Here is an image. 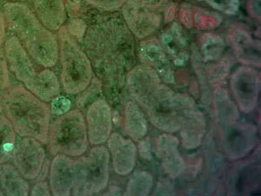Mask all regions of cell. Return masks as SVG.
I'll list each match as a JSON object with an SVG mask.
<instances>
[{"label": "cell", "instance_id": "6da1fadb", "mask_svg": "<svg viewBox=\"0 0 261 196\" xmlns=\"http://www.w3.org/2000/svg\"><path fill=\"white\" fill-rule=\"evenodd\" d=\"M84 45L107 87L120 86L132 63L134 45L133 38L122 20L112 17L95 21L87 30Z\"/></svg>", "mask_w": 261, "mask_h": 196}, {"label": "cell", "instance_id": "7a4b0ae2", "mask_svg": "<svg viewBox=\"0 0 261 196\" xmlns=\"http://www.w3.org/2000/svg\"><path fill=\"white\" fill-rule=\"evenodd\" d=\"M0 103L17 135L48 143L51 110L45 102L23 85L10 84L1 89Z\"/></svg>", "mask_w": 261, "mask_h": 196}, {"label": "cell", "instance_id": "3957f363", "mask_svg": "<svg viewBox=\"0 0 261 196\" xmlns=\"http://www.w3.org/2000/svg\"><path fill=\"white\" fill-rule=\"evenodd\" d=\"M3 12L7 25L34 61L44 68L55 66L59 57L57 38L34 12L19 2L5 3Z\"/></svg>", "mask_w": 261, "mask_h": 196}, {"label": "cell", "instance_id": "277c9868", "mask_svg": "<svg viewBox=\"0 0 261 196\" xmlns=\"http://www.w3.org/2000/svg\"><path fill=\"white\" fill-rule=\"evenodd\" d=\"M4 53L8 69L37 97L49 102L59 95L60 85L55 73L48 68L38 69L15 35L5 40Z\"/></svg>", "mask_w": 261, "mask_h": 196}, {"label": "cell", "instance_id": "5b68a950", "mask_svg": "<svg viewBox=\"0 0 261 196\" xmlns=\"http://www.w3.org/2000/svg\"><path fill=\"white\" fill-rule=\"evenodd\" d=\"M88 139L84 116L77 108L60 115L49 126L48 143L52 155H81L87 149Z\"/></svg>", "mask_w": 261, "mask_h": 196}, {"label": "cell", "instance_id": "8992f818", "mask_svg": "<svg viewBox=\"0 0 261 196\" xmlns=\"http://www.w3.org/2000/svg\"><path fill=\"white\" fill-rule=\"evenodd\" d=\"M62 70V83L66 93L75 94L83 91L92 78L90 60L79 48L65 26L58 31Z\"/></svg>", "mask_w": 261, "mask_h": 196}, {"label": "cell", "instance_id": "52a82bcc", "mask_svg": "<svg viewBox=\"0 0 261 196\" xmlns=\"http://www.w3.org/2000/svg\"><path fill=\"white\" fill-rule=\"evenodd\" d=\"M110 155L107 147L92 148L88 157L79 158L77 178L72 189L75 195H90L103 190L109 177Z\"/></svg>", "mask_w": 261, "mask_h": 196}, {"label": "cell", "instance_id": "ba28073f", "mask_svg": "<svg viewBox=\"0 0 261 196\" xmlns=\"http://www.w3.org/2000/svg\"><path fill=\"white\" fill-rule=\"evenodd\" d=\"M38 140L23 137L16 142L11 157L12 164L27 180L39 175L45 157V150Z\"/></svg>", "mask_w": 261, "mask_h": 196}, {"label": "cell", "instance_id": "9c48e42d", "mask_svg": "<svg viewBox=\"0 0 261 196\" xmlns=\"http://www.w3.org/2000/svg\"><path fill=\"white\" fill-rule=\"evenodd\" d=\"M49 166V185L52 194L55 196L70 195L77 178L78 159L59 154Z\"/></svg>", "mask_w": 261, "mask_h": 196}, {"label": "cell", "instance_id": "30bf717a", "mask_svg": "<svg viewBox=\"0 0 261 196\" xmlns=\"http://www.w3.org/2000/svg\"><path fill=\"white\" fill-rule=\"evenodd\" d=\"M128 91L140 105L149 104L155 98L159 79L156 71L146 65L130 69L125 76Z\"/></svg>", "mask_w": 261, "mask_h": 196}, {"label": "cell", "instance_id": "8fae6325", "mask_svg": "<svg viewBox=\"0 0 261 196\" xmlns=\"http://www.w3.org/2000/svg\"><path fill=\"white\" fill-rule=\"evenodd\" d=\"M86 118L89 142L98 145L106 142L112 128V111L108 102L103 99L93 102L88 108Z\"/></svg>", "mask_w": 261, "mask_h": 196}, {"label": "cell", "instance_id": "7c38bea8", "mask_svg": "<svg viewBox=\"0 0 261 196\" xmlns=\"http://www.w3.org/2000/svg\"><path fill=\"white\" fill-rule=\"evenodd\" d=\"M138 0H127L122 8V14L129 30L138 38L147 37L160 24V16L153 12L141 11Z\"/></svg>", "mask_w": 261, "mask_h": 196}, {"label": "cell", "instance_id": "4fadbf2b", "mask_svg": "<svg viewBox=\"0 0 261 196\" xmlns=\"http://www.w3.org/2000/svg\"><path fill=\"white\" fill-rule=\"evenodd\" d=\"M107 141L115 172L121 176L129 174L135 164L136 147L135 143L131 139L125 138L118 132L111 134Z\"/></svg>", "mask_w": 261, "mask_h": 196}, {"label": "cell", "instance_id": "5bb4252c", "mask_svg": "<svg viewBox=\"0 0 261 196\" xmlns=\"http://www.w3.org/2000/svg\"><path fill=\"white\" fill-rule=\"evenodd\" d=\"M139 57L144 65L156 69L164 78L172 76L170 65L160 42L155 38H147L140 44Z\"/></svg>", "mask_w": 261, "mask_h": 196}, {"label": "cell", "instance_id": "9a60e30c", "mask_svg": "<svg viewBox=\"0 0 261 196\" xmlns=\"http://www.w3.org/2000/svg\"><path fill=\"white\" fill-rule=\"evenodd\" d=\"M65 0H34V12L46 28L59 30L65 18Z\"/></svg>", "mask_w": 261, "mask_h": 196}, {"label": "cell", "instance_id": "2e32d148", "mask_svg": "<svg viewBox=\"0 0 261 196\" xmlns=\"http://www.w3.org/2000/svg\"><path fill=\"white\" fill-rule=\"evenodd\" d=\"M231 41L238 59L248 65H260V43L254 41L247 33L236 30L231 36Z\"/></svg>", "mask_w": 261, "mask_h": 196}, {"label": "cell", "instance_id": "e0dca14e", "mask_svg": "<svg viewBox=\"0 0 261 196\" xmlns=\"http://www.w3.org/2000/svg\"><path fill=\"white\" fill-rule=\"evenodd\" d=\"M0 187L6 195H28L29 191L28 180L7 162L0 164Z\"/></svg>", "mask_w": 261, "mask_h": 196}, {"label": "cell", "instance_id": "ac0fdd59", "mask_svg": "<svg viewBox=\"0 0 261 196\" xmlns=\"http://www.w3.org/2000/svg\"><path fill=\"white\" fill-rule=\"evenodd\" d=\"M124 127L126 133L135 141L141 139L146 132L145 120L138 107L131 101L125 106Z\"/></svg>", "mask_w": 261, "mask_h": 196}, {"label": "cell", "instance_id": "d6986e66", "mask_svg": "<svg viewBox=\"0 0 261 196\" xmlns=\"http://www.w3.org/2000/svg\"><path fill=\"white\" fill-rule=\"evenodd\" d=\"M16 136L11 122L3 113H0V164L11 158Z\"/></svg>", "mask_w": 261, "mask_h": 196}, {"label": "cell", "instance_id": "ffe728a7", "mask_svg": "<svg viewBox=\"0 0 261 196\" xmlns=\"http://www.w3.org/2000/svg\"><path fill=\"white\" fill-rule=\"evenodd\" d=\"M224 48V42L218 35L206 33L201 39V48L205 61L217 59Z\"/></svg>", "mask_w": 261, "mask_h": 196}, {"label": "cell", "instance_id": "44dd1931", "mask_svg": "<svg viewBox=\"0 0 261 196\" xmlns=\"http://www.w3.org/2000/svg\"><path fill=\"white\" fill-rule=\"evenodd\" d=\"M149 178L143 172L134 173L129 178L124 195H143L146 194L149 186Z\"/></svg>", "mask_w": 261, "mask_h": 196}, {"label": "cell", "instance_id": "7402d4cb", "mask_svg": "<svg viewBox=\"0 0 261 196\" xmlns=\"http://www.w3.org/2000/svg\"><path fill=\"white\" fill-rule=\"evenodd\" d=\"M193 20L199 28L209 30L219 26L222 18L221 15L215 12L198 8L193 12Z\"/></svg>", "mask_w": 261, "mask_h": 196}, {"label": "cell", "instance_id": "603a6c76", "mask_svg": "<svg viewBox=\"0 0 261 196\" xmlns=\"http://www.w3.org/2000/svg\"><path fill=\"white\" fill-rule=\"evenodd\" d=\"M89 86L88 85L76 100V105L79 108L84 107L87 103L90 97L97 93L101 88V83L99 80L97 78H93L90 82Z\"/></svg>", "mask_w": 261, "mask_h": 196}, {"label": "cell", "instance_id": "cb8c5ba5", "mask_svg": "<svg viewBox=\"0 0 261 196\" xmlns=\"http://www.w3.org/2000/svg\"><path fill=\"white\" fill-rule=\"evenodd\" d=\"M88 4L105 11L115 10L121 7L127 0H85Z\"/></svg>", "mask_w": 261, "mask_h": 196}, {"label": "cell", "instance_id": "d4e9b609", "mask_svg": "<svg viewBox=\"0 0 261 196\" xmlns=\"http://www.w3.org/2000/svg\"><path fill=\"white\" fill-rule=\"evenodd\" d=\"M87 29L85 21L81 18L72 19L69 22L68 31L71 36L82 40Z\"/></svg>", "mask_w": 261, "mask_h": 196}, {"label": "cell", "instance_id": "484cf974", "mask_svg": "<svg viewBox=\"0 0 261 196\" xmlns=\"http://www.w3.org/2000/svg\"><path fill=\"white\" fill-rule=\"evenodd\" d=\"M51 102L53 112L59 115L69 111L71 106L70 101L63 96H57Z\"/></svg>", "mask_w": 261, "mask_h": 196}, {"label": "cell", "instance_id": "4316f807", "mask_svg": "<svg viewBox=\"0 0 261 196\" xmlns=\"http://www.w3.org/2000/svg\"><path fill=\"white\" fill-rule=\"evenodd\" d=\"M9 73L3 52L0 51V90L10 84Z\"/></svg>", "mask_w": 261, "mask_h": 196}, {"label": "cell", "instance_id": "83f0119b", "mask_svg": "<svg viewBox=\"0 0 261 196\" xmlns=\"http://www.w3.org/2000/svg\"><path fill=\"white\" fill-rule=\"evenodd\" d=\"M179 13L181 22L187 28H191L193 23V11L191 7L187 4H182Z\"/></svg>", "mask_w": 261, "mask_h": 196}, {"label": "cell", "instance_id": "f1b7e54d", "mask_svg": "<svg viewBox=\"0 0 261 196\" xmlns=\"http://www.w3.org/2000/svg\"><path fill=\"white\" fill-rule=\"evenodd\" d=\"M229 69L230 64L229 60L226 59H223L217 64L213 66L210 68V75L212 77L222 78L227 74Z\"/></svg>", "mask_w": 261, "mask_h": 196}, {"label": "cell", "instance_id": "f546056e", "mask_svg": "<svg viewBox=\"0 0 261 196\" xmlns=\"http://www.w3.org/2000/svg\"><path fill=\"white\" fill-rule=\"evenodd\" d=\"M50 189L48 184L46 181H39L32 188V195H50Z\"/></svg>", "mask_w": 261, "mask_h": 196}, {"label": "cell", "instance_id": "4dcf8cb0", "mask_svg": "<svg viewBox=\"0 0 261 196\" xmlns=\"http://www.w3.org/2000/svg\"><path fill=\"white\" fill-rule=\"evenodd\" d=\"M142 8L146 10L153 11L159 8L164 0H138Z\"/></svg>", "mask_w": 261, "mask_h": 196}, {"label": "cell", "instance_id": "1f68e13d", "mask_svg": "<svg viewBox=\"0 0 261 196\" xmlns=\"http://www.w3.org/2000/svg\"><path fill=\"white\" fill-rule=\"evenodd\" d=\"M248 7L250 13L256 18H260V0H250Z\"/></svg>", "mask_w": 261, "mask_h": 196}, {"label": "cell", "instance_id": "d6a6232c", "mask_svg": "<svg viewBox=\"0 0 261 196\" xmlns=\"http://www.w3.org/2000/svg\"><path fill=\"white\" fill-rule=\"evenodd\" d=\"M176 6L174 3L168 4L164 10V19L166 22L171 21L175 16Z\"/></svg>", "mask_w": 261, "mask_h": 196}, {"label": "cell", "instance_id": "836d02e7", "mask_svg": "<svg viewBox=\"0 0 261 196\" xmlns=\"http://www.w3.org/2000/svg\"><path fill=\"white\" fill-rule=\"evenodd\" d=\"M7 25L3 12L0 10V46L3 44L6 37Z\"/></svg>", "mask_w": 261, "mask_h": 196}, {"label": "cell", "instance_id": "e575fe53", "mask_svg": "<svg viewBox=\"0 0 261 196\" xmlns=\"http://www.w3.org/2000/svg\"><path fill=\"white\" fill-rule=\"evenodd\" d=\"M50 160H46L43 164L41 170L38 176L35 179V181L39 182L43 181L47 175L50 165Z\"/></svg>", "mask_w": 261, "mask_h": 196}, {"label": "cell", "instance_id": "d590c367", "mask_svg": "<svg viewBox=\"0 0 261 196\" xmlns=\"http://www.w3.org/2000/svg\"><path fill=\"white\" fill-rule=\"evenodd\" d=\"M69 8L74 13H77L81 8V0H67Z\"/></svg>", "mask_w": 261, "mask_h": 196}, {"label": "cell", "instance_id": "8d00e7d4", "mask_svg": "<svg viewBox=\"0 0 261 196\" xmlns=\"http://www.w3.org/2000/svg\"><path fill=\"white\" fill-rule=\"evenodd\" d=\"M121 188L116 185H112L109 188L106 193H104L105 195H120L121 194Z\"/></svg>", "mask_w": 261, "mask_h": 196}, {"label": "cell", "instance_id": "74e56055", "mask_svg": "<svg viewBox=\"0 0 261 196\" xmlns=\"http://www.w3.org/2000/svg\"><path fill=\"white\" fill-rule=\"evenodd\" d=\"M6 1H11L12 2H15V1H20V2H24V1H25L27 0H6Z\"/></svg>", "mask_w": 261, "mask_h": 196}, {"label": "cell", "instance_id": "f35d334b", "mask_svg": "<svg viewBox=\"0 0 261 196\" xmlns=\"http://www.w3.org/2000/svg\"><path fill=\"white\" fill-rule=\"evenodd\" d=\"M0 195H3V192L1 190V187H0Z\"/></svg>", "mask_w": 261, "mask_h": 196}]
</instances>
